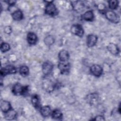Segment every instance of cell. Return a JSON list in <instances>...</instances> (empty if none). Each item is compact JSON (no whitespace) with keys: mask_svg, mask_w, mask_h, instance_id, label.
Returning a JSON list of instances; mask_svg holds the SVG:
<instances>
[{"mask_svg":"<svg viewBox=\"0 0 121 121\" xmlns=\"http://www.w3.org/2000/svg\"><path fill=\"white\" fill-rule=\"evenodd\" d=\"M28 90V86H23L18 83L14 85L11 89L12 93L16 95H26Z\"/></svg>","mask_w":121,"mask_h":121,"instance_id":"cell-1","label":"cell"},{"mask_svg":"<svg viewBox=\"0 0 121 121\" xmlns=\"http://www.w3.org/2000/svg\"><path fill=\"white\" fill-rule=\"evenodd\" d=\"M47 3L45 5L44 12L45 13L49 16L52 17H54L57 16L58 14V10L56 7V6L53 3L52 1H44Z\"/></svg>","mask_w":121,"mask_h":121,"instance_id":"cell-2","label":"cell"},{"mask_svg":"<svg viewBox=\"0 0 121 121\" xmlns=\"http://www.w3.org/2000/svg\"><path fill=\"white\" fill-rule=\"evenodd\" d=\"M104 14L106 18L110 22L113 23H118L120 21V16L112 10H105Z\"/></svg>","mask_w":121,"mask_h":121,"instance_id":"cell-3","label":"cell"},{"mask_svg":"<svg viewBox=\"0 0 121 121\" xmlns=\"http://www.w3.org/2000/svg\"><path fill=\"white\" fill-rule=\"evenodd\" d=\"M17 72V69L13 65H8L5 67L2 68L0 69V76L4 77L9 74H14Z\"/></svg>","mask_w":121,"mask_h":121,"instance_id":"cell-4","label":"cell"},{"mask_svg":"<svg viewBox=\"0 0 121 121\" xmlns=\"http://www.w3.org/2000/svg\"><path fill=\"white\" fill-rule=\"evenodd\" d=\"M70 31L73 34L80 37L83 36L84 33V29L80 24L73 25L71 27Z\"/></svg>","mask_w":121,"mask_h":121,"instance_id":"cell-5","label":"cell"},{"mask_svg":"<svg viewBox=\"0 0 121 121\" xmlns=\"http://www.w3.org/2000/svg\"><path fill=\"white\" fill-rule=\"evenodd\" d=\"M53 69V65L49 61H45L42 65V72L44 76L50 75Z\"/></svg>","mask_w":121,"mask_h":121,"instance_id":"cell-6","label":"cell"},{"mask_svg":"<svg viewBox=\"0 0 121 121\" xmlns=\"http://www.w3.org/2000/svg\"><path fill=\"white\" fill-rule=\"evenodd\" d=\"M58 68L61 74H68L70 71V64L68 62H60L58 64Z\"/></svg>","mask_w":121,"mask_h":121,"instance_id":"cell-7","label":"cell"},{"mask_svg":"<svg viewBox=\"0 0 121 121\" xmlns=\"http://www.w3.org/2000/svg\"><path fill=\"white\" fill-rule=\"evenodd\" d=\"M103 68L98 64H94L90 68L91 73L95 77H99L103 73Z\"/></svg>","mask_w":121,"mask_h":121,"instance_id":"cell-8","label":"cell"},{"mask_svg":"<svg viewBox=\"0 0 121 121\" xmlns=\"http://www.w3.org/2000/svg\"><path fill=\"white\" fill-rule=\"evenodd\" d=\"M98 40V37L96 35L93 34L88 35L86 37V45L88 47L94 46Z\"/></svg>","mask_w":121,"mask_h":121,"instance_id":"cell-9","label":"cell"},{"mask_svg":"<svg viewBox=\"0 0 121 121\" xmlns=\"http://www.w3.org/2000/svg\"><path fill=\"white\" fill-rule=\"evenodd\" d=\"M26 40L30 45H34L37 43L38 37L35 33L33 32H29L27 35Z\"/></svg>","mask_w":121,"mask_h":121,"instance_id":"cell-10","label":"cell"},{"mask_svg":"<svg viewBox=\"0 0 121 121\" xmlns=\"http://www.w3.org/2000/svg\"><path fill=\"white\" fill-rule=\"evenodd\" d=\"M41 101L39 96L37 94H34L31 97V103L33 106L36 109L41 108Z\"/></svg>","mask_w":121,"mask_h":121,"instance_id":"cell-11","label":"cell"},{"mask_svg":"<svg viewBox=\"0 0 121 121\" xmlns=\"http://www.w3.org/2000/svg\"><path fill=\"white\" fill-rule=\"evenodd\" d=\"M94 14L92 10H89L86 11L81 16L82 19L87 21H92L94 19Z\"/></svg>","mask_w":121,"mask_h":121,"instance_id":"cell-12","label":"cell"},{"mask_svg":"<svg viewBox=\"0 0 121 121\" xmlns=\"http://www.w3.org/2000/svg\"><path fill=\"white\" fill-rule=\"evenodd\" d=\"M58 57L61 62H66L69 59V54L67 51L62 50L59 52Z\"/></svg>","mask_w":121,"mask_h":121,"instance_id":"cell-13","label":"cell"},{"mask_svg":"<svg viewBox=\"0 0 121 121\" xmlns=\"http://www.w3.org/2000/svg\"><path fill=\"white\" fill-rule=\"evenodd\" d=\"M12 109L10 102L6 100H2L0 103V109L1 111L5 113Z\"/></svg>","mask_w":121,"mask_h":121,"instance_id":"cell-14","label":"cell"},{"mask_svg":"<svg viewBox=\"0 0 121 121\" xmlns=\"http://www.w3.org/2000/svg\"><path fill=\"white\" fill-rule=\"evenodd\" d=\"M40 112L43 117H47L51 114L52 110L49 105H45L40 108Z\"/></svg>","mask_w":121,"mask_h":121,"instance_id":"cell-15","label":"cell"},{"mask_svg":"<svg viewBox=\"0 0 121 121\" xmlns=\"http://www.w3.org/2000/svg\"><path fill=\"white\" fill-rule=\"evenodd\" d=\"M107 49L109 52L113 55H117L120 52L118 46L113 43H110L107 46Z\"/></svg>","mask_w":121,"mask_h":121,"instance_id":"cell-16","label":"cell"},{"mask_svg":"<svg viewBox=\"0 0 121 121\" xmlns=\"http://www.w3.org/2000/svg\"><path fill=\"white\" fill-rule=\"evenodd\" d=\"M13 19L16 21H20L23 18V13L20 9H17L11 14Z\"/></svg>","mask_w":121,"mask_h":121,"instance_id":"cell-17","label":"cell"},{"mask_svg":"<svg viewBox=\"0 0 121 121\" xmlns=\"http://www.w3.org/2000/svg\"><path fill=\"white\" fill-rule=\"evenodd\" d=\"M17 112L13 109H11L5 113V118L7 120H13L17 116Z\"/></svg>","mask_w":121,"mask_h":121,"instance_id":"cell-18","label":"cell"},{"mask_svg":"<svg viewBox=\"0 0 121 121\" xmlns=\"http://www.w3.org/2000/svg\"><path fill=\"white\" fill-rule=\"evenodd\" d=\"M52 117L55 120H61L63 117V114L61 111L58 109H54L51 113Z\"/></svg>","mask_w":121,"mask_h":121,"instance_id":"cell-19","label":"cell"},{"mask_svg":"<svg viewBox=\"0 0 121 121\" xmlns=\"http://www.w3.org/2000/svg\"><path fill=\"white\" fill-rule=\"evenodd\" d=\"M19 72L22 77H26L29 74V69L26 66H22L19 68Z\"/></svg>","mask_w":121,"mask_h":121,"instance_id":"cell-20","label":"cell"},{"mask_svg":"<svg viewBox=\"0 0 121 121\" xmlns=\"http://www.w3.org/2000/svg\"><path fill=\"white\" fill-rule=\"evenodd\" d=\"M55 40L53 36L49 35L46 36L44 39V43L47 46H51L54 43Z\"/></svg>","mask_w":121,"mask_h":121,"instance_id":"cell-21","label":"cell"},{"mask_svg":"<svg viewBox=\"0 0 121 121\" xmlns=\"http://www.w3.org/2000/svg\"><path fill=\"white\" fill-rule=\"evenodd\" d=\"M109 7L112 10L116 9L119 6V1L116 0H111L108 1Z\"/></svg>","mask_w":121,"mask_h":121,"instance_id":"cell-22","label":"cell"},{"mask_svg":"<svg viewBox=\"0 0 121 121\" xmlns=\"http://www.w3.org/2000/svg\"><path fill=\"white\" fill-rule=\"evenodd\" d=\"M0 51L2 52H5L10 49V45L7 43H2L0 44Z\"/></svg>","mask_w":121,"mask_h":121,"instance_id":"cell-23","label":"cell"},{"mask_svg":"<svg viewBox=\"0 0 121 121\" xmlns=\"http://www.w3.org/2000/svg\"><path fill=\"white\" fill-rule=\"evenodd\" d=\"M93 120L95 121H104L105 119L102 115H97L95 116V118H94Z\"/></svg>","mask_w":121,"mask_h":121,"instance_id":"cell-24","label":"cell"},{"mask_svg":"<svg viewBox=\"0 0 121 121\" xmlns=\"http://www.w3.org/2000/svg\"><path fill=\"white\" fill-rule=\"evenodd\" d=\"M4 31L6 34H9L12 32V28L10 26H7L4 28Z\"/></svg>","mask_w":121,"mask_h":121,"instance_id":"cell-25","label":"cell"},{"mask_svg":"<svg viewBox=\"0 0 121 121\" xmlns=\"http://www.w3.org/2000/svg\"><path fill=\"white\" fill-rule=\"evenodd\" d=\"M5 2H6L9 5V6H14L16 2V1L15 0H7V1H5Z\"/></svg>","mask_w":121,"mask_h":121,"instance_id":"cell-26","label":"cell"},{"mask_svg":"<svg viewBox=\"0 0 121 121\" xmlns=\"http://www.w3.org/2000/svg\"><path fill=\"white\" fill-rule=\"evenodd\" d=\"M118 111L119 113L120 114L121 113V106H120V104L119 105V107L118 108Z\"/></svg>","mask_w":121,"mask_h":121,"instance_id":"cell-27","label":"cell"}]
</instances>
